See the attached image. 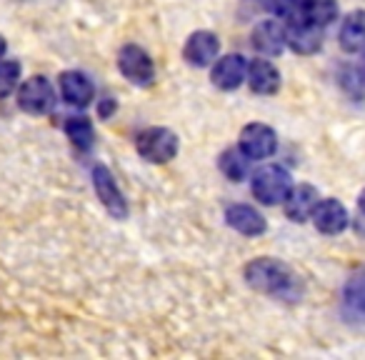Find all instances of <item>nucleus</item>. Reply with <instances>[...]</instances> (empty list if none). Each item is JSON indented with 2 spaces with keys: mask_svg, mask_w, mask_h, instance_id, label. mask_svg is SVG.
<instances>
[{
  "mask_svg": "<svg viewBox=\"0 0 365 360\" xmlns=\"http://www.w3.org/2000/svg\"><path fill=\"white\" fill-rule=\"evenodd\" d=\"M285 46H290L300 56H313L323 46V28L310 23L300 13H293L285 23Z\"/></svg>",
  "mask_w": 365,
  "mask_h": 360,
  "instance_id": "39448f33",
  "label": "nucleus"
},
{
  "mask_svg": "<svg viewBox=\"0 0 365 360\" xmlns=\"http://www.w3.org/2000/svg\"><path fill=\"white\" fill-rule=\"evenodd\" d=\"M245 73H248V61L243 56H238V53H230V56H223L220 61H215L210 81L220 91H235V88L243 86Z\"/></svg>",
  "mask_w": 365,
  "mask_h": 360,
  "instance_id": "1a4fd4ad",
  "label": "nucleus"
},
{
  "mask_svg": "<svg viewBox=\"0 0 365 360\" xmlns=\"http://www.w3.org/2000/svg\"><path fill=\"white\" fill-rule=\"evenodd\" d=\"M225 223H228L233 230H238L240 235H248V238L263 235L265 228H268L265 218L253 208V205H230V208L225 210Z\"/></svg>",
  "mask_w": 365,
  "mask_h": 360,
  "instance_id": "ddd939ff",
  "label": "nucleus"
},
{
  "mask_svg": "<svg viewBox=\"0 0 365 360\" xmlns=\"http://www.w3.org/2000/svg\"><path fill=\"white\" fill-rule=\"evenodd\" d=\"M61 93L68 106L86 108V106H91L93 96H96V88H93L88 76H83V73H78V71H66L61 76Z\"/></svg>",
  "mask_w": 365,
  "mask_h": 360,
  "instance_id": "f8f14e48",
  "label": "nucleus"
},
{
  "mask_svg": "<svg viewBox=\"0 0 365 360\" xmlns=\"http://www.w3.org/2000/svg\"><path fill=\"white\" fill-rule=\"evenodd\" d=\"M113 110H115V103H113V98H106V103L101 106V115L106 118V115H110Z\"/></svg>",
  "mask_w": 365,
  "mask_h": 360,
  "instance_id": "5701e85b",
  "label": "nucleus"
},
{
  "mask_svg": "<svg viewBox=\"0 0 365 360\" xmlns=\"http://www.w3.org/2000/svg\"><path fill=\"white\" fill-rule=\"evenodd\" d=\"M340 46L348 53H363L365 51V13L353 11L345 18L340 28Z\"/></svg>",
  "mask_w": 365,
  "mask_h": 360,
  "instance_id": "f3484780",
  "label": "nucleus"
},
{
  "mask_svg": "<svg viewBox=\"0 0 365 360\" xmlns=\"http://www.w3.org/2000/svg\"><path fill=\"white\" fill-rule=\"evenodd\" d=\"M135 148L143 160L168 163L178 155V135L168 128H148L135 138Z\"/></svg>",
  "mask_w": 365,
  "mask_h": 360,
  "instance_id": "7ed1b4c3",
  "label": "nucleus"
},
{
  "mask_svg": "<svg viewBox=\"0 0 365 360\" xmlns=\"http://www.w3.org/2000/svg\"><path fill=\"white\" fill-rule=\"evenodd\" d=\"M218 51H220V41H218V36H215V33L195 31L193 36L188 38L185 48H182V56H185V61H188L190 66L205 68V66H210V63L215 61Z\"/></svg>",
  "mask_w": 365,
  "mask_h": 360,
  "instance_id": "9d476101",
  "label": "nucleus"
},
{
  "mask_svg": "<svg viewBox=\"0 0 365 360\" xmlns=\"http://www.w3.org/2000/svg\"><path fill=\"white\" fill-rule=\"evenodd\" d=\"M320 203L318 190L313 185H298L290 188L288 198H285V215L295 223H305L308 218H313L315 205Z\"/></svg>",
  "mask_w": 365,
  "mask_h": 360,
  "instance_id": "4468645a",
  "label": "nucleus"
},
{
  "mask_svg": "<svg viewBox=\"0 0 365 360\" xmlns=\"http://www.w3.org/2000/svg\"><path fill=\"white\" fill-rule=\"evenodd\" d=\"M298 13L315 26L325 28L338 18V0H300Z\"/></svg>",
  "mask_w": 365,
  "mask_h": 360,
  "instance_id": "a211bd4d",
  "label": "nucleus"
},
{
  "mask_svg": "<svg viewBox=\"0 0 365 360\" xmlns=\"http://www.w3.org/2000/svg\"><path fill=\"white\" fill-rule=\"evenodd\" d=\"M250 188H253L255 200H260L263 205H278L288 198L290 188H293V180H290V173L285 168L263 165L253 173Z\"/></svg>",
  "mask_w": 365,
  "mask_h": 360,
  "instance_id": "f03ea898",
  "label": "nucleus"
},
{
  "mask_svg": "<svg viewBox=\"0 0 365 360\" xmlns=\"http://www.w3.org/2000/svg\"><path fill=\"white\" fill-rule=\"evenodd\" d=\"M345 303L358 315H365V268L355 270L345 283Z\"/></svg>",
  "mask_w": 365,
  "mask_h": 360,
  "instance_id": "aec40b11",
  "label": "nucleus"
},
{
  "mask_svg": "<svg viewBox=\"0 0 365 360\" xmlns=\"http://www.w3.org/2000/svg\"><path fill=\"white\" fill-rule=\"evenodd\" d=\"M245 280H248L250 288H255L258 293L265 295H285L290 290V285L295 283L288 265H283L275 258L253 260L245 268Z\"/></svg>",
  "mask_w": 365,
  "mask_h": 360,
  "instance_id": "f257e3e1",
  "label": "nucleus"
},
{
  "mask_svg": "<svg viewBox=\"0 0 365 360\" xmlns=\"http://www.w3.org/2000/svg\"><path fill=\"white\" fill-rule=\"evenodd\" d=\"M253 46L258 53L273 58L280 56L285 48V31L283 26H278L275 21H263L260 26H255L253 31Z\"/></svg>",
  "mask_w": 365,
  "mask_h": 360,
  "instance_id": "dca6fc26",
  "label": "nucleus"
},
{
  "mask_svg": "<svg viewBox=\"0 0 365 360\" xmlns=\"http://www.w3.org/2000/svg\"><path fill=\"white\" fill-rule=\"evenodd\" d=\"M238 148L248 160H265L278 150V135L273 128L263 125V123H250L240 130Z\"/></svg>",
  "mask_w": 365,
  "mask_h": 360,
  "instance_id": "6e6552de",
  "label": "nucleus"
},
{
  "mask_svg": "<svg viewBox=\"0 0 365 360\" xmlns=\"http://www.w3.org/2000/svg\"><path fill=\"white\" fill-rule=\"evenodd\" d=\"M93 188H96V195L106 210L113 215L115 220H125L128 218V200L123 195V190L118 188L115 178L108 170L106 165H96L93 168Z\"/></svg>",
  "mask_w": 365,
  "mask_h": 360,
  "instance_id": "0eeeda50",
  "label": "nucleus"
},
{
  "mask_svg": "<svg viewBox=\"0 0 365 360\" xmlns=\"http://www.w3.org/2000/svg\"><path fill=\"white\" fill-rule=\"evenodd\" d=\"M348 210L340 200L328 198V200H320L313 210V223L315 228L320 230L323 235H338L348 228Z\"/></svg>",
  "mask_w": 365,
  "mask_h": 360,
  "instance_id": "9b49d317",
  "label": "nucleus"
},
{
  "mask_svg": "<svg viewBox=\"0 0 365 360\" xmlns=\"http://www.w3.org/2000/svg\"><path fill=\"white\" fill-rule=\"evenodd\" d=\"M245 78H248V86L260 96H273L280 88V73L270 61H253Z\"/></svg>",
  "mask_w": 365,
  "mask_h": 360,
  "instance_id": "2eb2a0df",
  "label": "nucleus"
},
{
  "mask_svg": "<svg viewBox=\"0 0 365 360\" xmlns=\"http://www.w3.org/2000/svg\"><path fill=\"white\" fill-rule=\"evenodd\" d=\"M21 81V63L18 61H0V101L16 91Z\"/></svg>",
  "mask_w": 365,
  "mask_h": 360,
  "instance_id": "4be33fe9",
  "label": "nucleus"
},
{
  "mask_svg": "<svg viewBox=\"0 0 365 360\" xmlns=\"http://www.w3.org/2000/svg\"><path fill=\"white\" fill-rule=\"evenodd\" d=\"M6 51H8V43H6V38L0 36V58L6 56Z\"/></svg>",
  "mask_w": 365,
  "mask_h": 360,
  "instance_id": "b1692460",
  "label": "nucleus"
},
{
  "mask_svg": "<svg viewBox=\"0 0 365 360\" xmlns=\"http://www.w3.org/2000/svg\"><path fill=\"white\" fill-rule=\"evenodd\" d=\"M18 106L28 115H48L56 108V91L51 81L43 76H33L18 88Z\"/></svg>",
  "mask_w": 365,
  "mask_h": 360,
  "instance_id": "20e7f679",
  "label": "nucleus"
},
{
  "mask_svg": "<svg viewBox=\"0 0 365 360\" xmlns=\"http://www.w3.org/2000/svg\"><path fill=\"white\" fill-rule=\"evenodd\" d=\"M66 135L78 150H91L93 143H96V130H93V123L86 115H73L66 120Z\"/></svg>",
  "mask_w": 365,
  "mask_h": 360,
  "instance_id": "6ab92c4d",
  "label": "nucleus"
},
{
  "mask_svg": "<svg viewBox=\"0 0 365 360\" xmlns=\"http://www.w3.org/2000/svg\"><path fill=\"white\" fill-rule=\"evenodd\" d=\"M358 205H360V210H363V213H365V190H363V193H360V198H358Z\"/></svg>",
  "mask_w": 365,
  "mask_h": 360,
  "instance_id": "393cba45",
  "label": "nucleus"
},
{
  "mask_svg": "<svg viewBox=\"0 0 365 360\" xmlns=\"http://www.w3.org/2000/svg\"><path fill=\"white\" fill-rule=\"evenodd\" d=\"M220 170L225 173V175L230 178V180H243L245 173H248V158L243 155V150H228L220 155Z\"/></svg>",
  "mask_w": 365,
  "mask_h": 360,
  "instance_id": "412c9836",
  "label": "nucleus"
},
{
  "mask_svg": "<svg viewBox=\"0 0 365 360\" xmlns=\"http://www.w3.org/2000/svg\"><path fill=\"white\" fill-rule=\"evenodd\" d=\"M118 71L123 73V78H128V81L140 88H148L155 81V66H153L150 56L140 46H133V43L123 46L120 53H118Z\"/></svg>",
  "mask_w": 365,
  "mask_h": 360,
  "instance_id": "423d86ee",
  "label": "nucleus"
}]
</instances>
